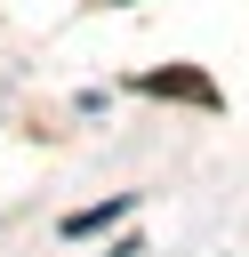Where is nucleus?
Listing matches in <instances>:
<instances>
[{"label": "nucleus", "mask_w": 249, "mask_h": 257, "mask_svg": "<svg viewBox=\"0 0 249 257\" xmlns=\"http://www.w3.org/2000/svg\"><path fill=\"white\" fill-rule=\"evenodd\" d=\"M112 8H120V0H112Z\"/></svg>", "instance_id": "nucleus-3"}, {"label": "nucleus", "mask_w": 249, "mask_h": 257, "mask_svg": "<svg viewBox=\"0 0 249 257\" xmlns=\"http://www.w3.org/2000/svg\"><path fill=\"white\" fill-rule=\"evenodd\" d=\"M112 217H129V193H112L104 209H72V217H64V233H72V241H88V233H104Z\"/></svg>", "instance_id": "nucleus-2"}, {"label": "nucleus", "mask_w": 249, "mask_h": 257, "mask_svg": "<svg viewBox=\"0 0 249 257\" xmlns=\"http://www.w3.org/2000/svg\"><path fill=\"white\" fill-rule=\"evenodd\" d=\"M137 88H145V96H185V104H201V112H217V88H209L201 72H177V64H169V72H145Z\"/></svg>", "instance_id": "nucleus-1"}]
</instances>
